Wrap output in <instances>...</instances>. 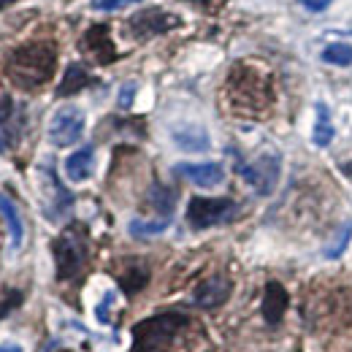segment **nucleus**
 I'll return each mask as SVG.
<instances>
[{"instance_id":"cd10ccee","label":"nucleus","mask_w":352,"mask_h":352,"mask_svg":"<svg viewBox=\"0 0 352 352\" xmlns=\"http://www.w3.org/2000/svg\"><path fill=\"white\" fill-rule=\"evenodd\" d=\"M342 171L347 176H352V163H342Z\"/></svg>"},{"instance_id":"6ab92c4d","label":"nucleus","mask_w":352,"mask_h":352,"mask_svg":"<svg viewBox=\"0 0 352 352\" xmlns=\"http://www.w3.org/2000/svg\"><path fill=\"white\" fill-rule=\"evenodd\" d=\"M322 60L328 65H339V68H347L352 65V46L350 44H328L322 49Z\"/></svg>"},{"instance_id":"20e7f679","label":"nucleus","mask_w":352,"mask_h":352,"mask_svg":"<svg viewBox=\"0 0 352 352\" xmlns=\"http://www.w3.org/2000/svg\"><path fill=\"white\" fill-rule=\"evenodd\" d=\"M236 212H239V206L230 198H201V195H195L187 204V222H190V228L204 230V228H214V225L233 220Z\"/></svg>"},{"instance_id":"0eeeda50","label":"nucleus","mask_w":352,"mask_h":352,"mask_svg":"<svg viewBox=\"0 0 352 352\" xmlns=\"http://www.w3.org/2000/svg\"><path fill=\"white\" fill-rule=\"evenodd\" d=\"M182 19L163 11V8H144L131 16V30L135 38H152V36H163L168 30H174Z\"/></svg>"},{"instance_id":"aec40b11","label":"nucleus","mask_w":352,"mask_h":352,"mask_svg":"<svg viewBox=\"0 0 352 352\" xmlns=\"http://www.w3.org/2000/svg\"><path fill=\"white\" fill-rule=\"evenodd\" d=\"M350 236H352V222H347L344 228H342V233L328 244V250H325V258H331V261H336L344 250H347V241H350Z\"/></svg>"},{"instance_id":"b1692460","label":"nucleus","mask_w":352,"mask_h":352,"mask_svg":"<svg viewBox=\"0 0 352 352\" xmlns=\"http://www.w3.org/2000/svg\"><path fill=\"white\" fill-rule=\"evenodd\" d=\"M111 304H114V293H106V296H103V304L95 309V314H98L100 322H109V307H111Z\"/></svg>"},{"instance_id":"4468645a","label":"nucleus","mask_w":352,"mask_h":352,"mask_svg":"<svg viewBox=\"0 0 352 352\" xmlns=\"http://www.w3.org/2000/svg\"><path fill=\"white\" fill-rule=\"evenodd\" d=\"M0 214L8 225V233H11V247L19 250L22 247V239H25V225H22V217L14 206V201L8 195H0Z\"/></svg>"},{"instance_id":"f8f14e48","label":"nucleus","mask_w":352,"mask_h":352,"mask_svg":"<svg viewBox=\"0 0 352 352\" xmlns=\"http://www.w3.org/2000/svg\"><path fill=\"white\" fill-rule=\"evenodd\" d=\"M171 138L179 149L184 152H206L212 146V138L209 133L204 131L201 125H182V128H174L171 131Z\"/></svg>"},{"instance_id":"2eb2a0df","label":"nucleus","mask_w":352,"mask_h":352,"mask_svg":"<svg viewBox=\"0 0 352 352\" xmlns=\"http://www.w3.org/2000/svg\"><path fill=\"white\" fill-rule=\"evenodd\" d=\"M92 82L89 79V74L79 65V63H74V65H68L65 68V74H63V82H60V87H57V95L60 98H68V95H76L79 89H85Z\"/></svg>"},{"instance_id":"f3484780","label":"nucleus","mask_w":352,"mask_h":352,"mask_svg":"<svg viewBox=\"0 0 352 352\" xmlns=\"http://www.w3.org/2000/svg\"><path fill=\"white\" fill-rule=\"evenodd\" d=\"M146 282H149V271H146V265H133V268H128V271L120 276V285H122V290H125L128 296L138 293Z\"/></svg>"},{"instance_id":"f257e3e1","label":"nucleus","mask_w":352,"mask_h":352,"mask_svg":"<svg viewBox=\"0 0 352 352\" xmlns=\"http://www.w3.org/2000/svg\"><path fill=\"white\" fill-rule=\"evenodd\" d=\"M54 63H57V49L54 44L36 41V44H25L14 49L6 60V74L11 76V82L22 89H36L46 85L54 74Z\"/></svg>"},{"instance_id":"7ed1b4c3","label":"nucleus","mask_w":352,"mask_h":352,"mask_svg":"<svg viewBox=\"0 0 352 352\" xmlns=\"http://www.w3.org/2000/svg\"><path fill=\"white\" fill-rule=\"evenodd\" d=\"M52 252H54V268H57V279H74L79 276V271L87 263V233L82 225H71L65 228L54 244H52Z\"/></svg>"},{"instance_id":"a211bd4d","label":"nucleus","mask_w":352,"mask_h":352,"mask_svg":"<svg viewBox=\"0 0 352 352\" xmlns=\"http://www.w3.org/2000/svg\"><path fill=\"white\" fill-rule=\"evenodd\" d=\"M168 225H171V217H160V220H152V222L133 220L131 225H128V230H131L135 239H146V236H157V233H163Z\"/></svg>"},{"instance_id":"5701e85b","label":"nucleus","mask_w":352,"mask_h":352,"mask_svg":"<svg viewBox=\"0 0 352 352\" xmlns=\"http://www.w3.org/2000/svg\"><path fill=\"white\" fill-rule=\"evenodd\" d=\"M135 85H133V82H128V85H125V87L120 89V109H131L133 106V95H135Z\"/></svg>"},{"instance_id":"423d86ee","label":"nucleus","mask_w":352,"mask_h":352,"mask_svg":"<svg viewBox=\"0 0 352 352\" xmlns=\"http://www.w3.org/2000/svg\"><path fill=\"white\" fill-rule=\"evenodd\" d=\"M85 133V111L76 106L60 109L49 122V141L54 146H74Z\"/></svg>"},{"instance_id":"393cba45","label":"nucleus","mask_w":352,"mask_h":352,"mask_svg":"<svg viewBox=\"0 0 352 352\" xmlns=\"http://www.w3.org/2000/svg\"><path fill=\"white\" fill-rule=\"evenodd\" d=\"M331 3H333V0H301V6L309 8V11H325Z\"/></svg>"},{"instance_id":"4be33fe9","label":"nucleus","mask_w":352,"mask_h":352,"mask_svg":"<svg viewBox=\"0 0 352 352\" xmlns=\"http://www.w3.org/2000/svg\"><path fill=\"white\" fill-rule=\"evenodd\" d=\"M131 3H138V0H95L92 8H98V11H114V8H122V6H131Z\"/></svg>"},{"instance_id":"c756f323","label":"nucleus","mask_w":352,"mask_h":352,"mask_svg":"<svg viewBox=\"0 0 352 352\" xmlns=\"http://www.w3.org/2000/svg\"><path fill=\"white\" fill-rule=\"evenodd\" d=\"M195 3H201V0H195Z\"/></svg>"},{"instance_id":"ddd939ff","label":"nucleus","mask_w":352,"mask_h":352,"mask_svg":"<svg viewBox=\"0 0 352 352\" xmlns=\"http://www.w3.org/2000/svg\"><path fill=\"white\" fill-rule=\"evenodd\" d=\"M95 171V149L92 146H82L79 152H74L65 160V176L71 182H87Z\"/></svg>"},{"instance_id":"39448f33","label":"nucleus","mask_w":352,"mask_h":352,"mask_svg":"<svg viewBox=\"0 0 352 352\" xmlns=\"http://www.w3.org/2000/svg\"><path fill=\"white\" fill-rule=\"evenodd\" d=\"M239 171H241V176L247 179V184H250L252 190H258L261 195H268V192H274V187H276V182H279L282 160H279L276 152H265L261 157H255L252 163L241 166Z\"/></svg>"},{"instance_id":"1a4fd4ad","label":"nucleus","mask_w":352,"mask_h":352,"mask_svg":"<svg viewBox=\"0 0 352 352\" xmlns=\"http://www.w3.org/2000/svg\"><path fill=\"white\" fill-rule=\"evenodd\" d=\"M82 49L87 52L95 63H114L117 60V49H114V41H111V33L106 25H95L89 28L82 38Z\"/></svg>"},{"instance_id":"dca6fc26","label":"nucleus","mask_w":352,"mask_h":352,"mask_svg":"<svg viewBox=\"0 0 352 352\" xmlns=\"http://www.w3.org/2000/svg\"><path fill=\"white\" fill-rule=\"evenodd\" d=\"M314 114H317V120H314V144L317 146H328L331 141H333V122H331V111H328V106L325 103H317V109H314Z\"/></svg>"},{"instance_id":"6e6552de","label":"nucleus","mask_w":352,"mask_h":352,"mask_svg":"<svg viewBox=\"0 0 352 352\" xmlns=\"http://www.w3.org/2000/svg\"><path fill=\"white\" fill-rule=\"evenodd\" d=\"M230 279H225L222 274H214V276H209L206 282H201L198 287H195V293H192V304L201 309H217L222 307L225 301H228V296H230Z\"/></svg>"},{"instance_id":"9b49d317","label":"nucleus","mask_w":352,"mask_h":352,"mask_svg":"<svg viewBox=\"0 0 352 352\" xmlns=\"http://www.w3.org/2000/svg\"><path fill=\"white\" fill-rule=\"evenodd\" d=\"M290 307V296L279 282H268L263 293V320L268 325H279Z\"/></svg>"},{"instance_id":"9d476101","label":"nucleus","mask_w":352,"mask_h":352,"mask_svg":"<svg viewBox=\"0 0 352 352\" xmlns=\"http://www.w3.org/2000/svg\"><path fill=\"white\" fill-rule=\"evenodd\" d=\"M176 174L184 176L187 182H192L198 187H217L225 179V168L220 163H179Z\"/></svg>"},{"instance_id":"c85d7f7f","label":"nucleus","mask_w":352,"mask_h":352,"mask_svg":"<svg viewBox=\"0 0 352 352\" xmlns=\"http://www.w3.org/2000/svg\"><path fill=\"white\" fill-rule=\"evenodd\" d=\"M11 3H16V0H0V11H3V8H8Z\"/></svg>"},{"instance_id":"a878e982","label":"nucleus","mask_w":352,"mask_h":352,"mask_svg":"<svg viewBox=\"0 0 352 352\" xmlns=\"http://www.w3.org/2000/svg\"><path fill=\"white\" fill-rule=\"evenodd\" d=\"M0 352H22V347L14 342H6V344H0Z\"/></svg>"},{"instance_id":"412c9836","label":"nucleus","mask_w":352,"mask_h":352,"mask_svg":"<svg viewBox=\"0 0 352 352\" xmlns=\"http://www.w3.org/2000/svg\"><path fill=\"white\" fill-rule=\"evenodd\" d=\"M22 304V293L19 290H11V293H6L3 298H0V320L3 317H8L14 309Z\"/></svg>"},{"instance_id":"bb28decb","label":"nucleus","mask_w":352,"mask_h":352,"mask_svg":"<svg viewBox=\"0 0 352 352\" xmlns=\"http://www.w3.org/2000/svg\"><path fill=\"white\" fill-rule=\"evenodd\" d=\"M8 141H11V135H8V133H6V128L0 125V149H6V146H8Z\"/></svg>"},{"instance_id":"f03ea898","label":"nucleus","mask_w":352,"mask_h":352,"mask_svg":"<svg viewBox=\"0 0 352 352\" xmlns=\"http://www.w3.org/2000/svg\"><path fill=\"white\" fill-rule=\"evenodd\" d=\"M190 325L184 314H155L133 328V352H176L182 331Z\"/></svg>"}]
</instances>
